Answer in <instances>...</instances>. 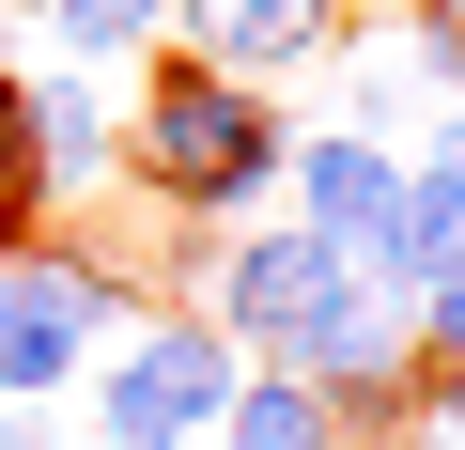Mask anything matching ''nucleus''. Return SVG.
<instances>
[{"instance_id": "f8f14e48", "label": "nucleus", "mask_w": 465, "mask_h": 450, "mask_svg": "<svg viewBox=\"0 0 465 450\" xmlns=\"http://www.w3.org/2000/svg\"><path fill=\"white\" fill-rule=\"evenodd\" d=\"M388 32H403V63H419V94L450 109V94H465V0H434V16H388Z\"/></svg>"}, {"instance_id": "7ed1b4c3", "label": "nucleus", "mask_w": 465, "mask_h": 450, "mask_svg": "<svg viewBox=\"0 0 465 450\" xmlns=\"http://www.w3.org/2000/svg\"><path fill=\"white\" fill-rule=\"evenodd\" d=\"M232 373H249V357H232L186 295L171 311H140V326H109L94 342V450H202L217 435V404H232Z\"/></svg>"}, {"instance_id": "6e6552de", "label": "nucleus", "mask_w": 465, "mask_h": 450, "mask_svg": "<svg viewBox=\"0 0 465 450\" xmlns=\"http://www.w3.org/2000/svg\"><path fill=\"white\" fill-rule=\"evenodd\" d=\"M16 125H32V171H47V202H94V186H124V94H109V63H32V78H16Z\"/></svg>"}, {"instance_id": "dca6fc26", "label": "nucleus", "mask_w": 465, "mask_h": 450, "mask_svg": "<svg viewBox=\"0 0 465 450\" xmlns=\"http://www.w3.org/2000/svg\"><path fill=\"white\" fill-rule=\"evenodd\" d=\"M0 450H78V435H63L47 404H0Z\"/></svg>"}, {"instance_id": "2eb2a0df", "label": "nucleus", "mask_w": 465, "mask_h": 450, "mask_svg": "<svg viewBox=\"0 0 465 450\" xmlns=\"http://www.w3.org/2000/svg\"><path fill=\"white\" fill-rule=\"evenodd\" d=\"M419 419H434V435L465 450V357H419Z\"/></svg>"}, {"instance_id": "39448f33", "label": "nucleus", "mask_w": 465, "mask_h": 450, "mask_svg": "<svg viewBox=\"0 0 465 450\" xmlns=\"http://www.w3.org/2000/svg\"><path fill=\"white\" fill-rule=\"evenodd\" d=\"M280 373H311V388H326L357 435H388V419H419V311L357 280V295H341V311H326V326H311Z\"/></svg>"}, {"instance_id": "f03ea898", "label": "nucleus", "mask_w": 465, "mask_h": 450, "mask_svg": "<svg viewBox=\"0 0 465 450\" xmlns=\"http://www.w3.org/2000/svg\"><path fill=\"white\" fill-rule=\"evenodd\" d=\"M171 311L155 265H94V249H0V404H63L94 373L109 326Z\"/></svg>"}, {"instance_id": "20e7f679", "label": "nucleus", "mask_w": 465, "mask_h": 450, "mask_svg": "<svg viewBox=\"0 0 465 450\" xmlns=\"http://www.w3.org/2000/svg\"><path fill=\"white\" fill-rule=\"evenodd\" d=\"M341 295H357V249H326L311 217H232V234L202 249V280H186V311H202L232 357H295Z\"/></svg>"}, {"instance_id": "a211bd4d", "label": "nucleus", "mask_w": 465, "mask_h": 450, "mask_svg": "<svg viewBox=\"0 0 465 450\" xmlns=\"http://www.w3.org/2000/svg\"><path fill=\"white\" fill-rule=\"evenodd\" d=\"M357 16H434V0H357Z\"/></svg>"}, {"instance_id": "4468645a", "label": "nucleus", "mask_w": 465, "mask_h": 450, "mask_svg": "<svg viewBox=\"0 0 465 450\" xmlns=\"http://www.w3.org/2000/svg\"><path fill=\"white\" fill-rule=\"evenodd\" d=\"M403 311H419V357H465V265H450V280H419Z\"/></svg>"}, {"instance_id": "f3484780", "label": "nucleus", "mask_w": 465, "mask_h": 450, "mask_svg": "<svg viewBox=\"0 0 465 450\" xmlns=\"http://www.w3.org/2000/svg\"><path fill=\"white\" fill-rule=\"evenodd\" d=\"M357 450H450V435H434V419H388V435H357Z\"/></svg>"}, {"instance_id": "423d86ee", "label": "nucleus", "mask_w": 465, "mask_h": 450, "mask_svg": "<svg viewBox=\"0 0 465 450\" xmlns=\"http://www.w3.org/2000/svg\"><path fill=\"white\" fill-rule=\"evenodd\" d=\"M341 32H357V0H171V47L217 63V78H249V94L341 63Z\"/></svg>"}, {"instance_id": "6ab92c4d", "label": "nucleus", "mask_w": 465, "mask_h": 450, "mask_svg": "<svg viewBox=\"0 0 465 450\" xmlns=\"http://www.w3.org/2000/svg\"><path fill=\"white\" fill-rule=\"evenodd\" d=\"M0 78H16V47H0Z\"/></svg>"}, {"instance_id": "0eeeda50", "label": "nucleus", "mask_w": 465, "mask_h": 450, "mask_svg": "<svg viewBox=\"0 0 465 450\" xmlns=\"http://www.w3.org/2000/svg\"><path fill=\"white\" fill-rule=\"evenodd\" d=\"M280 202L311 217L326 249H372V234H388V202H403V140H388V125H295Z\"/></svg>"}, {"instance_id": "9d476101", "label": "nucleus", "mask_w": 465, "mask_h": 450, "mask_svg": "<svg viewBox=\"0 0 465 450\" xmlns=\"http://www.w3.org/2000/svg\"><path fill=\"white\" fill-rule=\"evenodd\" d=\"M47 47L63 63H140V47H171V0H47Z\"/></svg>"}, {"instance_id": "ddd939ff", "label": "nucleus", "mask_w": 465, "mask_h": 450, "mask_svg": "<svg viewBox=\"0 0 465 450\" xmlns=\"http://www.w3.org/2000/svg\"><path fill=\"white\" fill-rule=\"evenodd\" d=\"M403 171H434V186L465 202V94H450V109H419V140H403Z\"/></svg>"}, {"instance_id": "9b49d317", "label": "nucleus", "mask_w": 465, "mask_h": 450, "mask_svg": "<svg viewBox=\"0 0 465 450\" xmlns=\"http://www.w3.org/2000/svg\"><path fill=\"white\" fill-rule=\"evenodd\" d=\"M47 217V171H32V125H16V78H0V249H32Z\"/></svg>"}, {"instance_id": "f257e3e1", "label": "nucleus", "mask_w": 465, "mask_h": 450, "mask_svg": "<svg viewBox=\"0 0 465 450\" xmlns=\"http://www.w3.org/2000/svg\"><path fill=\"white\" fill-rule=\"evenodd\" d=\"M280 155H295V125H280V94H249V78H217V63H155L140 94H124V186L155 202V217H264L280 202Z\"/></svg>"}, {"instance_id": "1a4fd4ad", "label": "nucleus", "mask_w": 465, "mask_h": 450, "mask_svg": "<svg viewBox=\"0 0 465 450\" xmlns=\"http://www.w3.org/2000/svg\"><path fill=\"white\" fill-rule=\"evenodd\" d=\"M202 450H357V419L311 388V373H280V357H249L232 373V404H217V435Z\"/></svg>"}]
</instances>
